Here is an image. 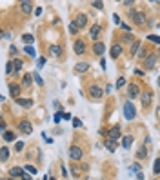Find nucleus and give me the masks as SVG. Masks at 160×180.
<instances>
[{
    "mask_svg": "<svg viewBox=\"0 0 160 180\" xmlns=\"http://www.w3.org/2000/svg\"><path fill=\"white\" fill-rule=\"evenodd\" d=\"M93 51H95V55H104V51H106V46H104V42H95Z\"/></svg>",
    "mask_w": 160,
    "mask_h": 180,
    "instance_id": "nucleus-14",
    "label": "nucleus"
},
{
    "mask_svg": "<svg viewBox=\"0 0 160 180\" xmlns=\"http://www.w3.org/2000/svg\"><path fill=\"white\" fill-rule=\"evenodd\" d=\"M104 146L109 153H115L116 151V140H111V138H106V142H104Z\"/></svg>",
    "mask_w": 160,
    "mask_h": 180,
    "instance_id": "nucleus-11",
    "label": "nucleus"
},
{
    "mask_svg": "<svg viewBox=\"0 0 160 180\" xmlns=\"http://www.w3.org/2000/svg\"><path fill=\"white\" fill-rule=\"evenodd\" d=\"M49 51H51L53 57H60V55H62V47H60V46H51Z\"/></svg>",
    "mask_w": 160,
    "mask_h": 180,
    "instance_id": "nucleus-20",
    "label": "nucleus"
},
{
    "mask_svg": "<svg viewBox=\"0 0 160 180\" xmlns=\"http://www.w3.org/2000/svg\"><path fill=\"white\" fill-rule=\"evenodd\" d=\"M73 126H75V127H80V126H82V122H80L78 118H73Z\"/></svg>",
    "mask_w": 160,
    "mask_h": 180,
    "instance_id": "nucleus-45",
    "label": "nucleus"
},
{
    "mask_svg": "<svg viewBox=\"0 0 160 180\" xmlns=\"http://www.w3.org/2000/svg\"><path fill=\"white\" fill-rule=\"evenodd\" d=\"M127 95H129V98H131V100L136 98V96L140 95V87H138L136 84H129V87H127Z\"/></svg>",
    "mask_w": 160,
    "mask_h": 180,
    "instance_id": "nucleus-4",
    "label": "nucleus"
},
{
    "mask_svg": "<svg viewBox=\"0 0 160 180\" xmlns=\"http://www.w3.org/2000/svg\"><path fill=\"white\" fill-rule=\"evenodd\" d=\"M22 180H33V178L27 175V173H24V175H22Z\"/></svg>",
    "mask_w": 160,
    "mask_h": 180,
    "instance_id": "nucleus-48",
    "label": "nucleus"
},
{
    "mask_svg": "<svg viewBox=\"0 0 160 180\" xmlns=\"http://www.w3.org/2000/svg\"><path fill=\"white\" fill-rule=\"evenodd\" d=\"M93 8H96V9H102V8H104V4H102V2H93Z\"/></svg>",
    "mask_w": 160,
    "mask_h": 180,
    "instance_id": "nucleus-43",
    "label": "nucleus"
},
{
    "mask_svg": "<svg viewBox=\"0 0 160 180\" xmlns=\"http://www.w3.org/2000/svg\"><path fill=\"white\" fill-rule=\"evenodd\" d=\"M24 51L29 55V57H37V51H35V47H33V46H26V47H24Z\"/></svg>",
    "mask_w": 160,
    "mask_h": 180,
    "instance_id": "nucleus-26",
    "label": "nucleus"
},
{
    "mask_svg": "<svg viewBox=\"0 0 160 180\" xmlns=\"http://www.w3.org/2000/svg\"><path fill=\"white\" fill-rule=\"evenodd\" d=\"M17 69H15V64H13V62H9L8 64V67H6V73H15Z\"/></svg>",
    "mask_w": 160,
    "mask_h": 180,
    "instance_id": "nucleus-33",
    "label": "nucleus"
},
{
    "mask_svg": "<svg viewBox=\"0 0 160 180\" xmlns=\"http://www.w3.org/2000/svg\"><path fill=\"white\" fill-rule=\"evenodd\" d=\"M2 136H4V140L6 142H13V140H15V133H11V131H6V133H2Z\"/></svg>",
    "mask_w": 160,
    "mask_h": 180,
    "instance_id": "nucleus-21",
    "label": "nucleus"
},
{
    "mask_svg": "<svg viewBox=\"0 0 160 180\" xmlns=\"http://www.w3.org/2000/svg\"><path fill=\"white\" fill-rule=\"evenodd\" d=\"M124 84H126V78H124V77H120V78L116 80V87H122Z\"/></svg>",
    "mask_w": 160,
    "mask_h": 180,
    "instance_id": "nucleus-36",
    "label": "nucleus"
},
{
    "mask_svg": "<svg viewBox=\"0 0 160 180\" xmlns=\"http://www.w3.org/2000/svg\"><path fill=\"white\" fill-rule=\"evenodd\" d=\"M18 106H22V107H31L33 106V100H29V98H17L15 100Z\"/></svg>",
    "mask_w": 160,
    "mask_h": 180,
    "instance_id": "nucleus-16",
    "label": "nucleus"
},
{
    "mask_svg": "<svg viewBox=\"0 0 160 180\" xmlns=\"http://www.w3.org/2000/svg\"><path fill=\"white\" fill-rule=\"evenodd\" d=\"M89 95H91L93 98H100V96L104 95V89L100 86H91L89 87Z\"/></svg>",
    "mask_w": 160,
    "mask_h": 180,
    "instance_id": "nucleus-7",
    "label": "nucleus"
},
{
    "mask_svg": "<svg viewBox=\"0 0 160 180\" xmlns=\"http://www.w3.org/2000/svg\"><path fill=\"white\" fill-rule=\"evenodd\" d=\"M51 180H55V178H51Z\"/></svg>",
    "mask_w": 160,
    "mask_h": 180,
    "instance_id": "nucleus-51",
    "label": "nucleus"
},
{
    "mask_svg": "<svg viewBox=\"0 0 160 180\" xmlns=\"http://www.w3.org/2000/svg\"><path fill=\"white\" fill-rule=\"evenodd\" d=\"M20 8H22V13H31L33 4L31 2H22V4H20Z\"/></svg>",
    "mask_w": 160,
    "mask_h": 180,
    "instance_id": "nucleus-23",
    "label": "nucleus"
},
{
    "mask_svg": "<svg viewBox=\"0 0 160 180\" xmlns=\"http://www.w3.org/2000/svg\"><path fill=\"white\" fill-rule=\"evenodd\" d=\"M33 78H35V82H37L38 86H42V84H44V80L40 78V75H38V73H33Z\"/></svg>",
    "mask_w": 160,
    "mask_h": 180,
    "instance_id": "nucleus-32",
    "label": "nucleus"
},
{
    "mask_svg": "<svg viewBox=\"0 0 160 180\" xmlns=\"http://www.w3.org/2000/svg\"><path fill=\"white\" fill-rule=\"evenodd\" d=\"M145 156H148V149H145V147H140V149H138V153H136V158L140 160V158H145Z\"/></svg>",
    "mask_w": 160,
    "mask_h": 180,
    "instance_id": "nucleus-27",
    "label": "nucleus"
},
{
    "mask_svg": "<svg viewBox=\"0 0 160 180\" xmlns=\"http://www.w3.org/2000/svg\"><path fill=\"white\" fill-rule=\"evenodd\" d=\"M153 171H155L157 175L160 173V158H157V160H155V165H153Z\"/></svg>",
    "mask_w": 160,
    "mask_h": 180,
    "instance_id": "nucleus-34",
    "label": "nucleus"
},
{
    "mask_svg": "<svg viewBox=\"0 0 160 180\" xmlns=\"http://www.w3.org/2000/svg\"><path fill=\"white\" fill-rule=\"evenodd\" d=\"M98 35H100V24L91 26V29H89V37H91L95 42H98Z\"/></svg>",
    "mask_w": 160,
    "mask_h": 180,
    "instance_id": "nucleus-8",
    "label": "nucleus"
},
{
    "mask_svg": "<svg viewBox=\"0 0 160 180\" xmlns=\"http://www.w3.org/2000/svg\"><path fill=\"white\" fill-rule=\"evenodd\" d=\"M158 86H160V78H158Z\"/></svg>",
    "mask_w": 160,
    "mask_h": 180,
    "instance_id": "nucleus-50",
    "label": "nucleus"
},
{
    "mask_svg": "<svg viewBox=\"0 0 160 180\" xmlns=\"http://www.w3.org/2000/svg\"><path fill=\"white\" fill-rule=\"evenodd\" d=\"M107 138H111V140H118V138H122L120 136V126H113L109 129V133H107Z\"/></svg>",
    "mask_w": 160,
    "mask_h": 180,
    "instance_id": "nucleus-5",
    "label": "nucleus"
},
{
    "mask_svg": "<svg viewBox=\"0 0 160 180\" xmlns=\"http://www.w3.org/2000/svg\"><path fill=\"white\" fill-rule=\"evenodd\" d=\"M131 144H133V136H122V147L124 149H129V146H131Z\"/></svg>",
    "mask_w": 160,
    "mask_h": 180,
    "instance_id": "nucleus-19",
    "label": "nucleus"
},
{
    "mask_svg": "<svg viewBox=\"0 0 160 180\" xmlns=\"http://www.w3.org/2000/svg\"><path fill=\"white\" fill-rule=\"evenodd\" d=\"M9 175H11V178L22 177V175H24V169H22V168H11V169H9Z\"/></svg>",
    "mask_w": 160,
    "mask_h": 180,
    "instance_id": "nucleus-18",
    "label": "nucleus"
},
{
    "mask_svg": "<svg viewBox=\"0 0 160 180\" xmlns=\"http://www.w3.org/2000/svg\"><path fill=\"white\" fill-rule=\"evenodd\" d=\"M9 53H11V57H15L18 51H17V47H15V46H11V47H9Z\"/></svg>",
    "mask_w": 160,
    "mask_h": 180,
    "instance_id": "nucleus-40",
    "label": "nucleus"
},
{
    "mask_svg": "<svg viewBox=\"0 0 160 180\" xmlns=\"http://www.w3.org/2000/svg\"><path fill=\"white\" fill-rule=\"evenodd\" d=\"M31 78H33V75H29V73H27V75H24V80H22V84H24V86H31Z\"/></svg>",
    "mask_w": 160,
    "mask_h": 180,
    "instance_id": "nucleus-29",
    "label": "nucleus"
},
{
    "mask_svg": "<svg viewBox=\"0 0 160 180\" xmlns=\"http://www.w3.org/2000/svg\"><path fill=\"white\" fill-rule=\"evenodd\" d=\"M22 40L26 42V46H31V44H33V37H31V35H24Z\"/></svg>",
    "mask_w": 160,
    "mask_h": 180,
    "instance_id": "nucleus-30",
    "label": "nucleus"
},
{
    "mask_svg": "<svg viewBox=\"0 0 160 180\" xmlns=\"http://www.w3.org/2000/svg\"><path fill=\"white\" fill-rule=\"evenodd\" d=\"M82 149L78 147V146H71L69 147V158H71V160H80L82 158Z\"/></svg>",
    "mask_w": 160,
    "mask_h": 180,
    "instance_id": "nucleus-3",
    "label": "nucleus"
},
{
    "mask_svg": "<svg viewBox=\"0 0 160 180\" xmlns=\"http://www.w3.org/2000/svg\"><path fill=\"white\" fill-rule=\"evenodd\" d=\"M109 55H111V58H118V57L122 55V46H120V44H113V46H111Z\"/></svg>",
    "mask_w": 160,
    "mask_h": 180,
    "instance_id": "nucleus-9",
    "label": "nucleus"
},
{
    "mask_svg": "<svg viewBox=\"0 0 160 180\" xmlns=\"http://www.w3.org/2000/svg\"><path fill=\"white\" fill-rule=\"evenodd\" d=\"M122 29H124V31H129V33H131V27H129L127 24H122Z\"/></svg>",
    "mask_w": 160,
    "mask_h": 180,
    "instance_id": "nucleus-46",
    "label": "nucleus"
},
{
    "mask_svg": "<svg viewBox=\"0 0 160 180\" xmlns=\"http://www.w3.org/2000/svg\"><path fill=\"white\" fill-rule=\"evenodd\" d=\"M44 64H46V57H40L38 58V67H42Z\"/></svg>",
    "mask_w": 160,
    "mask_h": 180,
    "instance_id": "nucleus-44",
    "label": "nucleus"
},
{
    "mask_svg": "<svg viewBox=\"0 0 160 180\" xmlns=\"http://www.w3.org/2000/svg\"><path fill=\"white\" fill-rule=\"evenodd\" d=\"M75 69H76V73H86L89 69V64H87V62H78Z\"/></svg>",
    "mask_w": 160,
    "mask_h": 180,
    "instance_id": "nucleus-17",
    "label": "nucleus"
},
{
    "mask_svg": "<svg viewBox=\"0 0 160 180\" xmlns=\"http://www.w3.org/2000/svg\"><path fill=\"white\" fill-rule=\"evenodd\" d=\"M26 169L31 173V175H37V168H35V165H26Z\"/></svg>",
    "mask_w": 160,
    "mask_h": 180,
    "instance_id": "nucleus-35",
    "label": "nucleus"
},
{
    "mask_svg": "<svg viewBox=\"0 0 160 180\" xmlns=\"http://www.w3.org/2000/svg\"><path fill=\"white\" fill-rule=\"evenodd\" d=\"M8 158H9V149L4 146V147H2V155H0V160H2V162H6Z\"/></svg>",
    "mask_w": 160,
    "mask_h": 180,
    "instance_id": "nucleus-24",
    "label": "nucleus"
},
{
    "mask_svg": "<svg viewBox=\"0 0 160 180\" xmlns=\"http://www.w3.org/2000/svg\"><path fill=\"white\" fill-rule=\"evenodd\" d=\"M149 40H153V42H158V44H160V37H157V35H151Z\"/></svg>",
    "mask_w": 160,
    "mask_h": 180,
    "instance_id": "nucleus-42",
    "label": "nucleus"
},
{
    "mask_svg": "<svg viewBox=\"0 0 160 180\" xmlns=\"http://www.w3.org/2000/svg\"><path fill=\"white\" fill-rule=\"evenodd\" d=\"M113 22H115V24H120V18H118V15H113Z\"/></svg>",
    "mask_w": 160,
    "mask_h": 180,
    "instance_id": "nucleus-47",
    "label": "nucleus"
},
{
    "mask_svg": "<svg viewBox=\"0 0 160 180\" xmlns=\"http://www.w3.org/2000/svg\"><path fill=\"white\" fill-rule=\"evenodd\" d=\"M62 118H64V115H60V113H57V115L53 116V120H55V124H58V122H60Z\"/></svg>",
    "mask_w": 160,
    "mask_h": 180,
    "instance_id": "nucleus-37",
    "label": "nucleus"
},
{
    "mask_svg": "<svg viewBox=\"0 0 160 180\" xmlns=\"http://www.w3.org/2000/svg\"><path fill=\"white\" fill-rule=\"evenodd\" d=\"M9 93H11V96L13 98H18V95H20V86H17V84H9Z\"/></svg>",
    "mask_w": 160,
    "mask_h": 180,
    "instance_id": "nucleus-15",
    "label": "nucleus"
},
{
    "mask_svg": "<svg viewBox=\"0 0 160 180\" xmlns=\"http://www.w3.org/2000/svg\"><path fill=\"white\" fill-rule=\"evenodd\" d=\"M131 171H133V173H140V164H133V165H131Z\"/></svg>",
    "mask_w": 160,
    "mask_h": 180,
    "instance_id": "nucleus-38",
    "label": "nucleus"
},
{
    "mask_svg": "<svg viewBox=\"0 0 160 180\" xmlns=\"http://www.w3.org/2000/svg\"><path fill=\"white\" fill-rule=\"evenodd\" d=\"M4 180H13V178H4Z\"/></svg>",
    "mask_w": 160,
    "mask_h": 180,
    "instance_id": "nucleus-49",
    "label": "nucleus"
},
{
    "mask_svg": "<svg viewBox=\"0 0 160 180\" xmlns=\"http://www.w3.org/2000/svg\"><path fill=\"white\" fill-rule=\"evenodd\" d=\"M18 127H20V131H22L24 135H31V131H33V126H31V124L27 122V120H22Z\"/></svg>",
    "mask_w": 160,
    "mask_h": 180,
    "instance_id": "nucleus-10",
    "label": "nucleus"
},
{
    "mask_svg": "<svg viewBox=\"0 0 160 180\" xmlns=\"http://www.w3.org/2000/svg\"><path fill=\"white\" fill-rule=\"evenodd\" d=\"M138 49H140V42L136 40V42H133V46H131V55L135 57V55L138 53Z\"/></svg>",
    "mask_w": 160,
    "mask_h": 180,
    "instance_id": "nucleus-28",
    "label": "nucleus"
},
{
    "mask_svg": "<svg viewBox=\"0 0 160 180\" xmlns=\"http://www.w3.org/2000/svg\"><path fill=\"white\" fill-rule=\"evenodd\" d=\"M124 40H126V42H131V40H133V37H131V33H126V35H124Z\"/></svg>",
    "mask_w": 160,
    "mask_h": 180,
    "instance_id": "nucleus-41",
    "label": "nucleus"
},
{
    "mask_svg": "<svg viewBox=\"0 0 160 180\" xmlns=\"http://www.w3.org/2000/svg\"><path fill=\"white\" fill-rule=\"evenodd\" d=\"M78 29H80V27L76 26V22L73 20V22L69 24V33H71V35H76V33H78Z\"/></svg>",
    "mask_w": 160,
    "mask_h": 180,
    "instance_id": "nucleus-25",
    "label": "nucleus"
},
{
    "mask_svg": "<svg viewBox=\"0 0 160 180\" xmlns=\"http://www.w3.org/2000/svg\"><path fill=\"white\" fill-rule=\"evenodd\" d=\"M75 53L76 55H84L86 53V44L82 42V40H76L75 42Z\"/></svg>",
    "mask_w": 160,
    "mask_h": 180,
    "instance_id": "nucleus-12",
    "label": "nucleus"
},
{
    "mask_svg": "<svg viewBox=\"0 0 160 180\" xmlns=\"http://www.w3.org/2000/svg\"><path fill=\"white\" fill-rule=\"evenodd\" d=\"M75 22H76V26H78L80 29H82V27H86V24H87V17L84 15V13H80V15L76 17V20H75Z\"/></svg>",
    "mask_w": 160,
    "mask_h": 180,
    "instance_id": "nucleus-13",
    "label": "nucleus"
},
{
    "mask_svg": "<svg viewBox=\"0 0 160 180\" xmlns=\"http://www.w3.org/2000/svg\"><path fill=\"white\" fill-rule=\"evenodd\" d=\"M127 13H129V17L133 18L135 24H144V20H145V15H144V13H138V11H135V9H129Z\"/></svg>",
    "mask_w": 160,
    "mask_h": 180,
    "instance_id": "nucleus-2",
    "label": "nucleus"
},
{
    "mask_svg": "<svg viewBox=\"0 0 160 180\" xmlns=\"http://www.w3.org/2000/svg\"><path fill=\"white\" fill-rule=\"evenodd\" d=\"M155 64H157V55H148V57H145V60H144V66L148 67V69H153L155 67Z\"/></svg>",
    "mask_w": 160,
    "mask_h": 180,
    "instance_id": "nucleus-6",
    "label": "nucleus"
},
{
    "mask_svg": "<svg viewBox=\"0 0 160 180\" xmlns=\"http://www.w3.org/2000/svg\"><path fill=\"white\" fill-rule=\"evenodd\" d=\"M151 93H144L142 95V106H149V104H151Z\"/></svg>",
    "mask_w": 160,
    "mask_h": 180,
    "instance_id": "nucleus-22",
    "label": "nucleus"
},
{
    "mask_svg": "<svg viewBox=\"0 0 160 180\" xmlns=\"http://www.w3.org/2000/svg\"><path fill=\"white\" fill-rule=\"evenodd\" d=\"M124 116H126L127 120H133L135 116H136V111H135L133 104H129V102H126V104H124Z\"/></svg>",
    "mask_w": 160,
    "mask_h": 180,
    "instance_id": "nucleus-1",
    "label": "nucleus"
},
{
    "mask_svg": "<svg viewBox=\"0 0 160 180\" xmlns=\"http://www.w3.org/2000/svg\"><path fill=\"white\" fill-rule=\"evenodd\" d=\"M13 64H15V69H17V71H20V69H22V66H24V62L18 60V58H15V62H13Z\"/></svg>",
    "mask_w": 160,
    "mask_h": 180,
    "instance_id": "nucleus-31",
    "label": "nucleus"
},
{
    "mask_svg": "<svg viewBox=\"0 0 160 180\" xmlns=\"http://www.w3.org/2000/svg\"><path fill=\"white\" fill-rule=\"evenodd\" d=\"M24 149V142H17L15 144V151H22Z\"/></svg>",
    "mask_w": 160,
    "mask_h": 180,
    "instance_id": "nucleus-39",
    "label": "nucleus"
}]
</instances>
